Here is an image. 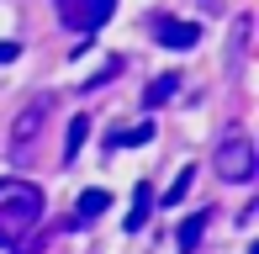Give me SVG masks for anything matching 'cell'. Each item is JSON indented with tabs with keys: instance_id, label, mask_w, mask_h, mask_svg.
<instances>
[{
	"instance_id": "1",
	"label": "cell",
	"mask_w": 259,
	"mask_h": 254,
	"mask_svg": "<svg viewBox=\"0 0 259 254\" xmlns=\"http://www.w3.org/2000/svg\"><path fill=\"white\" fill-rule=\"evenodd\" d=\"M37 217H42V191L32 180H0V249H21Z\"/></svg>"
},
{
	"instance_id": "2",
	"label": "cell",
	"mask_w": 259,
	"mask_h": 254,
	"mask_svg": "<svg viewBox=\"0 0 259 254\" xmlns=\"http://www.w3.org/2000/svg\"><path fill=\"white\" fill-rule=\"evenodd\" d=\"M48 111H53V96H37V101H27V106L16 111V122H11V133H6L11 164H27L32 159V143H37L42 127H48Z\"/></svg>"
},
{
	"instance_id": "3",
	"label": "cell",
	"mask_w": 259,
	"mask_h": 254,
	"mask_svg": "<svg viewBox=\"0 0 259 254\" xmlns=\"http://www.w3.org/2000/svg\"><path fill=\"white\" fill-rule=\"evenodd\" d=\"M259 170V154L249 138H228V143H217V175L233 180V186H243V180H254Z\"/></svg>"
},
{
	"instance_id": "4",
	"label": "cell",
	"mask_w": 259,
	"mask_h": 254,
	"mask_svg": "<svg viewBox=\"0 0 259 254\" xmlns=\"http://www.w3.org/2000/svg\"><path fill=\"white\" fill-rule=\"evenodd\" d=\"M58 6V21H64L69 32H96L111 21V11H116V0H53Z\"/></svg>"
},
{
	"instance_id": "5",
	"label": "cell",
	"mask_w": 259,
	"mask_h": 254,
	"mask_svg": "<svg viewBox=\"0 0 259 254\" xmlns=\"http://www.w3.org/2000/svg\"><path fill=\"white\" fill-rule=\"evenodd\" d=\"M159 43L175 48V53H185V48L201 43V27H196V21H159Z\"/></svg>"
},
{
	"instance_id": "6",
	"label": "cell",
	"mask_w": 259,
	"mask_h": 254,
	"mask_svg": "<svg viewBox=\"0 0 259 254\" xmlns=\"http://www.w3.org/2000/svg\"><path fill=\"white\" fill-rule=\"evenodd\" d=\"M106 206H111V196H106V191H85V196L74 201V228H90Z\"/></svg>"
},
{
	"instance_id": "7",
	"label": "cell",
	"mask_w": 259,
	"mask_h": 254,
	"mask_svg": "<svg viewBox=\"0 0 259 254\" xmlns=\"http://www.w3.org/2000/svg\"><path fill=\"white\" fill-rule=\"evenodd\" d=\"M148 212H154V186L143 180V186L133 191V212H127V233H138V228L148 223Z\"/></svg>"
},
{
	"instance_id": "8",
	"label": "cell",
	"mask_w": 259,
	"mask_h": 254,
	"mask_svg": "<svg viewBox=\"0 0 259 254\" xmlns=\"http://www.w3.org/2000/svg\"><path fill=\"white\" fill-rule=\"evenodd\" d=\"M206 223H211V212H191L180 223V254H196V244H201V233H206Z\"/></svg>"
},
{
	"instance_id": "9",
	"label": "cell",
	"mask_w": 259,
	"mask_h": 254,
	"mask_svg": "<svg viewBox=\"0 0 259 254\" xmlns=\"http://www.w3.org/2000/svg\"><path fill=\"white\" fill-rule=\"evenodd\" d=\"M175 90H180V74H159L154 85H148V106H164Z\"/></svg>"
},
{
	"instance_id": "10",
	"label": "cell",
	"mask_w": 259,
	"mask_h": 254,
	"mask_svg": "<svg viewBox=\"0 0 259 254\" xmlns=\"http://www.w3.org/2000/svg\"><path fill=\"white\" fill-rule=\"evenodd\" d=\"M85 133H90V117H74V122H69V138H64V159H74V154H79Z\"/></svg>"
},
{
	"instance_id": "11",
	"label": "cell",
	"mask_w": 259,
	"mask_h": 254,
	"mask_svg": "<svg viewBox=\"0 0 259 254\" xmlns=\"http://www.w3.org/2000/svg\"><path fill=\"white\" fill-rule=\"evenodd\" d=\"M148 138H154V127H148V122H138L133 133H111V148H127V143H148Z\"/></svg>"
},
{
	"instance_id": "12",
	"label": "cell",
	"mask_w": 259,
	"mask_h": 254,
	"mask_svg": "<svg viewBox=\"0 0 259 254\" xmlns=\"http://www.w3.org/2000/svg\"><path fill=\"white\" fill-rule=\"evenodd\" d=\"M191 180H196V175H191V170H180V175H175V186H169V191H164V201H169V206H175V201H180V196H185V191H191Z\"/></svg>"
},
{
	"instance_id": "13",
	"label": "cell",
	"mask_w": 259,
	"mask_h": 254,
	"mask_svg": "<svg viewBox=\"0 0 259 254\" xmlns=\"http://www.w3.org/2000/svg\"><path fill=\"white\" fill-rule=\"evenodd\" d=\"M16 53H21V43H0V64H11Z\"/></svg>"
}]
</instances>
